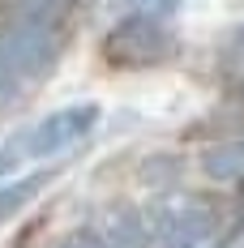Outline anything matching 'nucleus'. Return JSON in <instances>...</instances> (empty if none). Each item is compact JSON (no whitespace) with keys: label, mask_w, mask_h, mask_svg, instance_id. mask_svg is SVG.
Returning <instances> with one entry per match:
<instances>
[{"label":"nucleus","mask_w":244,"mask_h":248,"mask_svg":"<svg viewBox=\"0 0 244 248\" xmlns=\"http://www.w3.org/2000/svg\"><path fill=\"white\" fill-rule=\"evenodd\" d=\"M95 120H98V107H95V103L65 107V111H56V116H48V120H39L30 133L13 137V141L4 146V154H0V171H4L9 163H22V154L43 158V154H51V150H60V146H69V141H77L81 133H90V124H95Z\"/></svg>","instance_id":"nucleus-1"},{"label":"nucleus","mask_w":244,"mask_h":248,"mask_svg":"<svg viewBox=\"0 0 244 248\" xmlns=\"http://www.w3.org/2000/svg\"><path fill=\"white\" fill-rule=\"evenodd\" d=\"M206 167H210V175H223V180L244 175V141H227V146H219L210 158H206Z\"/></svg>","instance_id":"nucleus-2"},{"label":"nucleus","mask_w":244,"mask_h":248,"mask_svg":"<svg viewBox=\"0 0 244 248\" xmlns=\"http://www.w3.org/2000/svg\"><path fill=\"white\" fill-rule=\"evenodd\" d=\"M120 9H129L137 22H159L163 13L176 9V0H120Z\"/></svg>","instance_id":"nucleus-3"}]
</instances>
